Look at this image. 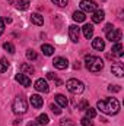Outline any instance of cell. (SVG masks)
Wrapping results in <instances>:
<instances>
[{
  "instance_id": "21",
  "label": "cell",
  "mask_w": 124,
  "mask_h": 126,
  "mask_svg": "<svg viewBox=\"0 0 124 126\" xmlns=\"http://www.w3.org/2000/svg\"><path fill=\"white\" fill-rule=\"evenodd\" d=\"M112 54H117V56H123V44L121 43H115L112 46Z\"/></svg>"
},
{
  "instance_id": "12",
  "label": "cell",
  "mask_w": 124,
  "mask_h": 126,
  "mask_svg": "<svg viewBox=\"0 0 124 126\" xmlns=\"http://www.w3.org/2000/svg\"><path fill=\"white\" fill-rule=\"evenodd\" d=\"M42 104H44V100H42V97H39L38 94L31 95V106H32V107H35V109H39V107H42Z\"/></svg>"
},
{
  "instance_id": "10",
  "label": "cell",
  "mask_w": 124,
  "mask_h": 126,
  "mask_svg": "<svg viewBox=\"0 0 124 126\" xmlns=\"http://www.w3.org/2000/svg\"><path fill=\"white\" fill-rule=\"evenodd\" d=\"M15 79L21 84V85H24V87H31V78L28 76V75H24V73H18L16 76H15Z\"/></svg>"
},
{
  "instance_id": "25",
  "label": "cell",
  "mask_w": 124,
  "mask_h": 126,
  "mask_svg": "<svg viewBox=\"0 0 124 126\" xmlns=\"http://www.w3.org/2000/svg\"><path fill=\"white\" fill-rule=\"evenodd\" d=\"M3 48H4L7 53H10V54H13V53L16 51V50H15V46H13L12 43H4V44H3Z\"/></svg>"
},
{
  "instance_id": "7",
  "label": "cell",
  "mask_w": 124,
  "mask_h": 126,
  "mask_svg": "<svg viewBox=\"0 0 124 126\" xmlns=\"http://www.w3.org/2000/svg\"><path fill=\"white\" fill-rule=\"evenodd\" d=\"M34 88H35L38 93H44V94H47V93L50 91L47 81H45V79H42V78H39V79H37V81H35V85H34Z\"/></svg>"
},
{
  "instance_id": "3",
  "label": "cell",
  "mask_w": 124,
  "mask_h": 126,
  "mask_svg": "<svg viewBox=\"0 0 124 126\" xmlns=\"http://www.w3.org/2000/svg\"><path fill=\"white\" fill-rule=\"evenodd\" d=\"M12 110L16 114H25L28 111V101L24 95H18L12 103Z\"/></svg>"
},
{
  "instance_id": "16",
  "label": "cell",
  "mask_w": 124,
  "mask_h": 126,
  "mask_svg": "<svg viewBox=\"0 0 124 126\" xmlns=\"http://www.w3.org/2000/svg\"><path fill=\"white\" fill-rule=\"evenodd\" d=\"M82 32H83V37L89 40V38H92V35H93V27L89 25V24H86V25L82 28Z\"/></svg>"
},
{
  "instance_id": "5",
  "label": "cell",
  "mask_w": 124,
  "mask_h": 126,
  "mask_svg": "<svg viewBox=\"0 0 124 126\" xmlns=\"http://www.w3.org/2000/svg\"><path fill=\"white\" fill-rule=\"evenodd\" d=\"M80 9H82L83 13H85V12L93 13V12L98 9V4H96L93 0H82V1H80Z\"/></svg>"
},
{
  "instance_id": "18",
  "label": "cell",
  "mask_w": 124,
  "mask_h": 126,
  "mask_svg": "<svg viewBox=\"0 0 124 126\" xmlns=\"http://www.w3.org/2000/svg\"><path fill=\"white\" fill-rule=\"evenodd\" d=\"M41 50H42V53L45 54V56H51L56 50H54V47L53 46H50V44H42L41 46Z\"/></svg>"
},
{
  "instance_id": "30",
  "label": "cell",
  "mask_w": 124,
  "mask_h": 126,
  "mask_svg": "<svg viewBox=\"0 0 124 126\" xmlns=\"http://www.w3.org/2000/svg\"><path fill=\"white\" fill-rule=\"evenodd\" d=\"M60 126H74V123H73L72 119H63L60 122Z\"/></svg>"
},
{
  "instance_id": "14",
  "label": "cell",
  "mask_w": 124,
  "mask_h": 126,
  "mask_svg": "<svg viewBox=\"0 0 124 126\" xmlns=\"http://www.w3.org/2000/svg\"><path fill=\"white\" fill-rule=\"evenodd\" d=\"M92 47L95 50H98V51H102L105 48V41L102 38H95L92 41Z\"/></svg>"
},
{
  "instance_id": "2",
  "label": "cell",
  "mask_w": 124,
  "mask_h": 126,
  "mask_svg": "<svg viewBox=\"0 0 124 126\" xmlns=\"http://www.w3.org/2000/svg\"><path fill=\"white\" fill-rule=\"evenodd\" d=\"M85 66L89 72H99L104 67V62L98 56H86L85 57Z\"/></svg>"
},
{
  "instance_id": "37",
  "label": "cell",
  "mask_w": 124,
  "mask_h": 126,
  "mask_svg": "<svg viewBox=\"0 0 124 126\" xmlns=\"http://www.w3.org/2000/svg\"><path fill=\"white\" fill-rule=\"evenodd\" d=\"M26 126H38V123H37V122H28Z\"/></svg>"
},
{
  "instance_id": "24",
  "label": "cell",
  "mask_w": 124,
  "mask_h": 126,
  "mask_svg": "<svg viewBox=\"0 0 124 126\" xmlns=\"http://www.w3.org/2000/svg\"><path fill=\"white\" fill-rule=\"evenodd\" d=\"M9 69V62L3 57V59H0V73H3V72H6Z\"/></svg>"
},
{
  "instance_id": "26",
  "label": "cell",
  "mask_w": 124,
  "mask_h": 126,
  "mask_svg": "<svg viewBox=\"0 0 124 126\" xmlns=\"http://www.w3.org/2000/svg\"><path fill=\"white\" fill-rule=\"evenodd\" d=\"M95 116H96L95 109H92V107H88V109H86V116H85V117H88V119H93Z\"/></svg>"
},
{
  "instance_id": "8",
  "label": "cell",
  "mask_w": 124,
  "mask_h": 126,
  "mask_svg": "<svg viewBox=\"0 0 124 126\" xmlns=\"http://www.w3.org/2000/svg\"><path fill=\"white\" fill-rule=\"evenodd\" d=\"M69 37L73 43H77L79 37H80V28L77 25H70L69 27Z\"/></svg>"
},
{
  "instance_id": "38",
  "label": "cell",
  "mask_w": 124,
  "mask_h": 126,
  "mask_svg": "<svg viewBox=\"0 0 124 126\" xmlns=\"http://www.w3.org/2000/svg\"><path fill=\"white\" fill-rule=\"evenodd\" d=\"M73 67H74V69H79V67H80V63H79V62H76V63H74V66H73Z\"/></svg>"
},
{
  "instance_id": "36",
  "label": "cell",
  "mask_w": 124,
  "mask_h": 126,
  "mask_svg": "<svg viewBox=\"0 0 124 126\" xmlns=\"http://www.w3.org/2000/svg\"><path fill=\"white\" fill-rule=\"evenodd\" d=\"M112 28H114V27H112V24H107V25H105V28H104V31H105V34H107L108 31H111Z\"/></svg>"
},
{
  "instance_id": "29",
  "label": "cell",
  "mask_w": 124,
  "mask_h": 126,
  "mask_svg": "<svg viewBox=\"0 0 124 126\" xmlns=\"http://www.w3.org/2000/svg\"><path fill=\"white\" fill-rule=\"evenodd\" d=\"M50 109H51V111H53L54 114H60V113H62V107H59V106H56V104H51Z\"/></svg>"
},
{
  "instance_id": "33",
  "label": "cell",
  "mask_w": 124,
  "mask_h": 126,
  "mask_svg": "<svg viewBox=\"0 0 124 126\" xmlns=\"http://www.w3.org/2000/svg\"><path fill=\"white\" fill-rule=\"evenodd\" d=\"M108 90H110L111 93H120V91H121V87H118V85H110Z\"/></svg>"
},
{
  "instance_id": "11",
  "label": "cell",
  "mask_w": 124,
  "mask_h": 126,
  "mask_svg": "<svg viewBox=\"0 0 124 126\" xmlns=\"http://www.w3.org/2000/svg\"><path fill=\"white\" fill-rule=\"evenodd\" d=\"M104 18H105V12L101 10V9H96L92 15V22L93 24H99V22L104 21Z\"/></svg>"
},
{
  "instance_id": "19",
  "label": "cell",
  "mask_w": 124,
  "mask_h": 126,
  "mask_svg": "<svg viewBox=\"0 0 124 126\" xmlns=\"http://www.w3.org/2000/svg\"><path fill=\"white\" fill-rule=\"evenodd\" d=\"M21 70H22L24 75H32L34 73V67L31 64H28V63H22L21 64Z\"/></svg>"
},
{
  "instance_id": "15",
  "label": "cell",
  "mask_w": 124,
  "mask_h": 126,
  "mask_svg": "<svg viewBox=\"0 0 124 126\" xmlns=\"http://www.w3.org/2000/svg\"><path fill=\"white\" fill-rule=\"evenodd\" d=\"M54 100H56V103L59 104V107H67V104H69L67 98H66L63 94H57L56 97H54Z\"/></svg>"
},
{
  "instance_id": "31",
  "label": "cell",
  "mask_w": 124,
  "mask_h": 126,
  "mask_svg": "<svg viewBox=\"0 0 124 126\" xmlns=\"http://www.w3.org/2000/svg\"><path fill=\"white\" fill-rule=\"evenodd\" d=\"M88 107H89V103H88L86 100H83V101H80V104L77 106V109H79V110H86Z\"/></svg>"
},
{
  "instance_id": "17",
  "label": "cell",
  "mask_w": 124,
  "mask_h": 126,
  "mask_svg": "<svg viewBox=\"0 0 124 126\" xmlns=\"http://www.w3.org/2000/svg\"><path fill=\"white\" fill-rule=\"evenodd\" d=\"M85 19H86V16H85V13H83L82 10L73 12V21H74V22H85Z\"/></svg>"
},
{
  "instance_id": "27",
  "label": "cell",
  "mask_w": 124,
  "mask_h": 126,
  "mask_svg": "<svg viewBox=\"0 0 124 126\" xmlns=\"http://www.w3.org/2000/svg\"><path fill=\"white\" fill-rule=\"evenodd\" d=\"M26 57H28L29 60H35V59L38 57V54H37L34 50H28V51H26Z\"/></svg>"
},
{
  "instance_id": "35",
  "label": "cell",
  "mask_w": 124,
  "mask_h": 126,
  "mask_svg": "<svg viewBox=\"0 0 124 126\" xmlns=\"http://www.w3.org/2000/svg\"><path fill=\"white\" fill-rule=\"evenodd\" d=\"M47 78H48V79H51V81H56V79H57L56 73H53V72H48V73H47Z\"/></svg>"
},
{
  "instance_id": "6",
  "label": "cell",
  "mask_w": 124,
  "mask_h": 126,
  "mask_svg": "<svg viewBox=\"0 0 124 126\" xmlns=\"http://www.w3.org/2000/svg\"><path fill=\"white\" fill-rule=\"evenodd\" d=\"M121 37H123V32L118 28H112L111 31L107 32V40H110L111 43H120Z\"/></svg>"
},
{
  "instance_id": "13",
  "label": "cell",
  "mask_w": 124,
  "mask_h": 126,
  "mask_svg": "<svg viewBox=\"0 0 124 126\" xmlns=\"http://www.w3.org/2000/svg\"><path fill=\"white\" fill-rule=\"evenodd\" d=\"M31 22L34 25H37V27H42V24H44V18L39 15V13H31Z\"/></svg>"
},
{
  "instance_id": "22",
  "label": "cell",
  "mask_w": 124,
  "mask_h": 126,
  "mask_svg": "<svg viewBox=\"0 0 124 126\" xmlns=\"http://www.w3.org/2000/svg\"><path fill=\"white\" fill-rule=\"evenodd\" d=\"M16 7L19 10H26L29 7V0H18L16 1Z\"/></svg>"
},
{
  "instance_id": "39",
  "label": "cell",
  "mask_w": 124,
  "mask_h": 126,
  "mask_svg": "<svg viewBox=\"0 0 124 126\" xmlns=\"http://www.w3.org/2000/svg\"><path fill=\"white\" fill-rule=\"evenodd\" d=\"M4 22H7V24H10V22H12V19H10V18H6V19H4Z\"/></svg>"
},
{
  "instance_id": "4",
  "label": "cell",
  "mask_w": 124,
  "mask_h": 126,
  "mask_svg": "<svg viewBox=\"0 0 124 126\" xmlns=\"http://www.w3.org/2000/svg\"><path fill=\"white\" fill-rule=\"evenodd\" d=\"M66 87H67V90H69L72 94H82V93L85 91L83 82H82V81H77V79H74V78L69 79V81L66 82Z\"/></svg>"
},
{
  "instance_id": "32",
  "label": "cell",
  "mask_w": 124,
  "mask_h": 126,
  "mask_svg": "<svg viewBox=\"0 0 124 126\" xmlns=\"http://www.w3.org/2000/svg\"><path fill=\"white\" fill-rule=\"evenodd\" d=\"M80 123H82V126H93V123L91 122V119H88V117H83L80 120Z\"/></svg>"
},
{
  "instance_id": "20",
  "label": "cell",
  "mask_w": 124,
  "mask_h": 126,
  "mask_svg": "<svg viewBox=\"0 0 124 126\" xmlns=\"http://www.w3.org/2000/svg\"><path fill=\"white\" fill-rule=\"evenodd\" d=\"M111 72L115 75V76H118V78H121L124 75V70H123V67L120 66V64H114V66H111Z\"/></svg>"
},
{
  "instance_id": "1",
  "label": "cell",
  "mask_w": 124,
  "mask_h": 126,
  "mask_svg": "<svg viewBox=\"0 0 124 126\" xmlns=\"http://www.w3.org/2000/svg\"><path fill=\"white\" fill-rule=\"evenodd\" d=\"M96 107H98L102 113L110 114V116L117 114V113L120 111V103H118V100H117V98H107V100H101V101H98V103H96Z\"/></svg>"
},
{
  "instance_id": "9",
  "label": "cell",
  "mask_w": 124,
  "mask_h": 126,
  "mask_svg": "<svg viewBox=\"0 0 124 126\" xmlns=\"http://www.w3.org/2000/svg\"><path fill=\"white\" fill-rule=\"evenodd\" d=\"M53 64H54V67H57V69H60V70H64V69H67L69 62H67V59H64V57H56V59L53 60Z\"/></svg>"
},
{
  "instance_id": "28",
  "label": "cell",
  "mask_w": 124,
  "mask_h": 126,
  "mask_svg": "<svg viewBox=\"0 0 124 126\" xmlns=\"http://www.w3.org/2000/svg\"><path fill=\"white\" fill-rule=\"evenodd\" d=\"M54 4H57V6H60V7H64V6H67V3H69V0H51Z\"/></svg>"
},
{
  "instance_id": "34",
  "label": "cell",
  "mask_w": 124,
  "mask_h": 126,
  "mask_svg": "<svg viewBox=\"0 0 124 126\" xmlns=\"http://www.w3.org/2000/svg\"><path fill=\"white\" fill-rule=\"evenodd\" d=\"M4 32V19L3 18H0V35Z\"/></svg>"
},
{
  "instance_id": "23",
  "label": "cell",
  "mask_w": 124,
  "mask_h": 126,
  "mask_svg": "<svg viewBox=\"0 0 124 126\" xmlns=\"http://www.w3.org/2000/svg\"><path fill=\"white\" fill-rule=\"evenodd\" d=\"M48 122H50V119H48V116L47 114H39L38 117H37V123L38 125H42V126H45V125H48Z\"/></svg>"
}]
</instances>
